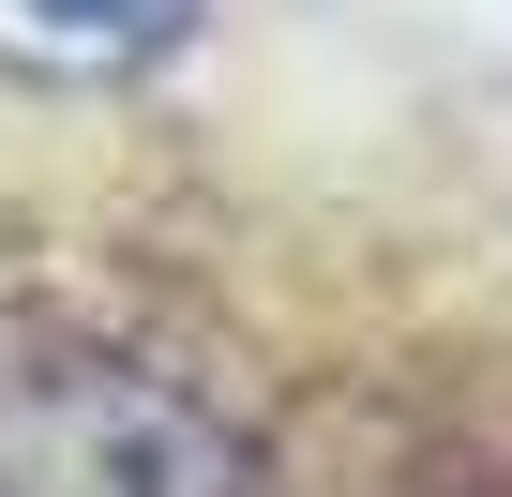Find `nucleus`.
Wrapping results in <instances>:
<instances>
[{
    "mask_svg": "<svg viewBox=\"0 0 512 497\" xmlns=\"http://www.w3.org/2000/svg\"><path fill=\"white\" fill-rule=\"evenodd\" d=\"M181 31H196V0H0V61H16V76H46V91L151 76Z\"/></svg>",
    "mask_w": 512,
    "mask_h": 497,
    "instance_id": "nucleus-2",
    "label": "nucleus"
},
{
    "mask_svg": "<svg viewBox=\"0 0 512 497\" xmlns=\"http://www.w3.org/2000/svg\"><path fill=\"white\" fill-rule=\"evenodd\" d=\"M0 497H241V452L166 377H46L0 407Z\"/></svg>",
    "mask_w": 512,
    "mask_h": 497,
    "instance_id": "nucleus-1",
    "label": "nucleus"
}]
</instances>
